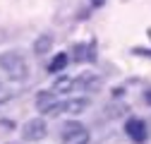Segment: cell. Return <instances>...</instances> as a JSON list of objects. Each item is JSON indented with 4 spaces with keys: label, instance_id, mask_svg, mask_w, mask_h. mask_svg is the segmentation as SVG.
Returning <instances> with one entry per match:
<instances>
[{
    "label": "cell",
    "instance_id": "obj_10",
    "mask_svg": "<svg viewBox=\"0 0 151 144\" xmlns=\"http://www.w3.org/2000/svg\"><path fill=\"white\" fill-rule=\"evenodd\" d=\"M72 89H77V82H74L72 77H67V75H60L58 79H55V84H53L55 94H70Z\"/></svg>",
    "mask_w": 151,
    "mask_h": 144
},
{
    "label": "cell",
    "instance_id": "obj_5",
    "mask_svg": "<svg viewBox=\"0 0 151 144\" xmlns=\"http://www.w3.org/2000/svg\"><path fill=\"white\" fill-rule=\"evenodd\" d=\"M125 132H127V137H129L132 142H137V144L146 142V137H149V127H146V122H144L142 118H127Z\"/></svg>",
    "mask_w": 151,
    "mask_h": 144
},
{
    "label": "cell",
    "instance_id": "obj_8",
    "mask_svg": "<svg viewBox=\"0 0 151 144\" xmlns=\"http://www.w3.org/2000/svg\"><path fill=\"white\" fill-rule=\"evenodd\" d=\"M53 34H41V36H36V41H34V53L36 55H48L50 48H53Z\"/></svg>",
    "mask_w": 151,
    "mask_h": 144
},
{
    "label": "cell",
    "instance_id": "obj_6",
    "mask_svg": "<svg viewBox=\"0 0 151 144\" xmlns=\"http://www.w3.org/2000/svg\"><path fill=\"white\" fill-rule=\"evenodd\" d=\"M91 106V101L86 96H74V99H67L65 103H60V113H67V115H82L86 113V108Z\"/></svg>",
    "mask_w": 151,
    "mask_h": 144
},
{
    "label": "cell",
    "instance_id": "obj_4",
    "mask_svg": "<svg viewBox=\"0 0 151 144\" xmlns=\"http://www.w3.org/2000/svg\"><path fill=\"white\" fill-rule=\"evenodd\" d=\"M36 108H39V113L43 115H58L60 111V103H58V94L53 91H39V96H36Z\"/></svg>",
    "mask_w": 151,
    "mask_h": 144
},
{
    "label": "cell",
    "instance_id": "obj_13",
    "mask_svg": "<svg viewBox=\"0 0 151 144\" xmlns=\"http://www.w3.org/2000/svg\"><path fill=\"white\" fill-rule=\"evenodd\" d=\"M7 101H10V94H7V91H0V106L7 103Z\"/></svg>",
    "mask_w": 151,
    "mask_h": 144
},
{
    "label": "cell",
    "instance_id": "obj_12",
    "mask_svg": "<svg viewBox=\"0 0 151 144\" xmlns=\"http://www.w3.org/2000/svg\"><path fill=\"white\" fill-rule=\"evenodd\" d=\"M120 113H127V106H108V115L110 118H118Z\"/></svg>",
    "mask_w": 151,
    "mask_h": 144
},
{
    "label": "cell",
    "instance_id": "obj_1",
    "mask_svg": "<svg viewBox=\"0 0 151 144\" xmlns=\"http://www.w3.org/2000/svg\"><path fill=\"white\" fill-rule=\"evenodd\" d=\"M0 70H3L12 82H22V79L29 77V63H27L22 50H5V53H0Z\"/></svg>",
    "mask_w": 151,
    "mask_h": 144
},
{
    "label": "cell",
    "instance_id": "obj_2",
    "mask_svg": "<svg viewBox=\"0 0 151 144\" xmlns=\"http://www.w3.org/2000/svg\"><path fill=\"white\" fill-rule=\"evenodd\" d=\"M63 144H89V132L82 122L70 120L63 125Z\"/></svg>",
    "mask_w": 151,
    "mask_h": 144
},
{
    "label": "cell",
    "instance_id": "obj_16",
    "mask_svg": "<svg viewBox=\"0 0 151 144\" xmlns=\"http://www.w3.org/2000/svg\"><path fill=\"white\" fill-rule=\"evenodd\" d=\"M10 144H14V142H10Z\"/></svg>",
    "mask_w": 151,
    "mask_h": 144
},
{
    "label": "cell",
    "instance_id": "obj_11",
    "mask_svg": "<svg viewBox=\"0 0 151 144\" xmlns=\"http://www.w3.org/2000/svg\"><path fill=\"white\" fill-rule=\"evenodd\" d=\"M67 63H70V55H67V53H58V55L48 63V72H50V75H58V72H63V70L67 67Z\"/></svg>",
    "mask_w": 151,
    "mask_h": 144
},
{
    "label": "cell",
    "instance_id": "obj_7",
    "mask_svg": "<svg viewBox=\"0 0 151 144\" xmlns=\"http://www.w3.org/2000/svg\"><path fill=\"white\" fill-rule=\"evenodd\" d=\"M74 60L77 63H96V48H93V43L74 46Z\"/></svg>",
    "mask_w": 151,
    "mask_h": 144
},
{
    "label": "cell",
    "instance_id": "obj_15",
    "mask_svg": "<svg viewBox=\"0 0 151 144\" xmlns=\"http://www.w3.org/2000/svg\"><path fill=\"white\" fill-rule=\"evenodd\" d=\"M91 5L93 7H101V5H106V0H91Z\"/></svg>",
    "mask_w": 151,
    "mask_h": 144
},
{
    "label": "cell",
    "instance_id": "obj_14",
    "mask_svg": "<svg viewBox=\"0 0 151 144\" xmlns=\"http://www.w3.org/2000/svg\"><path fill=\"white\" fill-rule=\"evenodd\" d=\"M144 103H149V106H151V86L144 91Z\"/></svg>",
    "mask_w": 151,
    "mask_h": 144
},
{
    "label": "cell",
    "instance_id": "obj_9",
    "mask_svg": "<svg viewBox=\"0 0 151 144\" xmlns=\"http://www.w3.org/2000/svg\"><path fill=\"white\" fill-rule=\"evenodd\" d=\"M77 82V89H84V91L89 94V91H96V89L101 86V79H99V75H82L79 79H74Z\"/></svg>",
    "mask_w": 151,
    "mask_h": 144
},
{
    "label": "cell",
    "instance_id": "obj_3",
    "mask_svg": "<svg viewBox=\"0 0 151 144\" xmlns=\"http://www.w3.org/2000/svg\"><path fill=\"white\" fill-rule=\"evenodd\" d=\"M46 135H48V125H46L43 118H31V120L24 122V127H22V139L29 142V144L46 139Z\"/></svg>",
    "mask_w": 151,
    "mask_h": 144
}]
</instances>
